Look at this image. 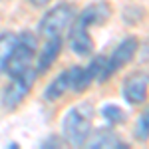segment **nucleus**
<instances>
[{
	"mask_svg": "<svg viewBox=\"0 0 149 149\" xmlns=\"http://www.w3.org/2000/svg\"><path fill=\"white\" fill-rule=\"evenodd\" d=\"M36 76H38V72L32 66L26 68L24 72H20V74H16V76H12V81L2 92V105L6 109H14L28 95V92L32 90V84L36 81Z\"/></svg>",
	"mask_w": 149,
	"mask_h": 149,
	"instance_id": "5",
	"label": "nucleus"
},
{
	"mask_svg": "<svg viewBox=\"0 0 149 149\" xmlns=\"http://www.w3.org/2000/svg\"><path fill=\"white\" fill-rule=\"evenodd\" d=\"M50 0H30V4L32 6H44V4H48Z\"/></svg>",
	"mask_w": 149,
	"mask_h": 149,
	"instance_id": "15",
	"label": "nucleus"
},
{
	"mask_svg": "<svg viewBox=\"0 0 149 149\" xmlns=\"http://www.w3.org/2000/svg\"><path fill=\"white\" fill-rule=\"evenodd\" d=\"M102 117L107 121V123H111V125H119V123L125 121V113H123V109L117 107L115 103H107V105H103V107H102Z\"/></svg>",
	"mask_w": 149,
	"mask_h": 149,
	"instance_id": "13",
	"label": "nucleus"
},
{
	"mask_svg": "<svg viewBox=\"0 0 149 149\" xmlns=\"http://www.w3.org/2000/svg\"><path fill=\"white\" fill-rule=\"evenodd\" d=\"M147 88H149V80L143 74H133L131 78H127L123 84V97L127 103L131 105H139L145 102L147 97Z\"/></svg>",
	"mask_w": 149,
	"mask_h": 149,
	"instance_id": "7",
	"label": "nucleus"
},
{
	"mask_svg": "<svg viewBox=\"0 0 149 149\" xmlns=\"http://www.w3.org/2000/svg\"><path fill=\"white\" fill-rule=\"evenodd\" d=\"M109 14H111V10H109L107 2H93L76 20H72L68 44L78 56H90L93 52V40L90 36V28L103 24L109 18Z\"/></svg>",
	"mask_w": 149,
	"mask_h": 149,
	"instance_id": "1",
	"label": "nucleus"
},
{
	"mask_svg": "<svg viewBox=\"0 0 149 149\" xmlns=\"http://www.w3.org/2000/svg\"><path fill=\"white\" fill-rule=\"evenodd\" d=\"M14 44H16V34H12V32L0 34V74L4 72L6 60H8V56H10Z\"/></svg>",
	"mask_w": 149,
	"mask_h": 149,
	"instance_id": "12",
	"label": "nucleus"
},
{
	"mask_svg": "<svg viewBox=\"0 0 149 149\" xmlns=\"http://www.w3.org/2000/svg\"><path fill=\"white\" fill-rule=\"evenodd\" d=\"M78 70H80V66H74V68L62 72L56 80L46 88L44 100H46V102H54L58 97H62L68 90H72V88H74V81H76V76H78Z\"/></svg>",
	"mask_w": 149,
	"mask_h": 149,
	"instance_id": "8",
	"label": "nucleus"
},
{
	"mask_svg": "<svg viewBox=\"0 0 149 149\" xmlns=\"http://www.w3.org/2000/svg\"><path fill=\"white\" fill-rule=\"evenodd\" d=\"M88 147L97 149V147H127V145L123 141H119L109 129H100V131L88 141Z\"/></svg>",
	"mask_w": 149,
	"mask_h": 149,
	"instance_id": "11",
	"label": "nucleus"
},
{
	"mask_svg": "<svg viewBox=\"0 0 149 149\" xmlns=\"http://www.w3.org/2000/svg\"><path fill=\"white\" fill-rule=\"evenodd\" d=\"M145 58H149V40L145 42Z\"/></svg>",
	"mask_w": 149,
	"mask_h": 149,
	"instance_id": "16",
	"label": "nucleus"
},
{
	"mask_svg": "<svg viewBox=\"0 0 149 149\" xmlns=\"http://www.w3.org/2000/svg\"><path fill=\"white\" fill-rule=\"evenodd\" d=\"M36 56V36L32 32H22L20 36H16V44L12 48L10 56L6 60L4 72L8 76H16L24 72L26 68H30V62Z\"/></svg>",
	"mask_w": 149,
	"mask_h": 149,
	"instance_id": "3",
	"label": "nucleus"
},
{
	"mask_svg": "<svg viewBox=\"0 0 149 149\" xmlns=\"http://www.w3.org/2000/svg\"><path fill=\"white\" fill-rule=\"evenodd\" d=\"M60 50H62V38H48V40H44V48H42V52L38 56V72H46L56 62Z\"/></svg>",
	"mask_w": 149,
	"mask_h": 149,
	"instance_id": "10",
	"label": "nucleus"
},
{
	"mask_svg": "<svg viewBox=\"0 0 149 149\" xmlns=\"http://www.w3.org/2000/svg\"><path fill=\"white\" fill-rule=\"evenodd\" d=\"M103 62H105V58H103V56L93 58L86 68L78 70V76H76V81H74V88H72V90H76V92H84L93 80H97V78H100V72H102V68H103Z\"/></svg>",
	"mask_w": 149,
	"mask_h": 149,
	"instance_id": "9",
	"label": "nucleus"
},
{
	"mask_svg": "<svg viewBox=\"0 0 149 149\" xmlns=\"http://www.w3.org/2000/svg\"><path fill=\"white\" fill-rule=\"evenodd\" d=\"M135 52H137V40H135V38H125V40L113 50L111 56L105 58L103 68H102V72H100V78H97V80L105 81L107 78H111L115 72H119L131 58L135 56Z\"/></svg>",
	"mask_w": 149,
	"mask_h": 149,
	"instance_id": "6",
	"label": "nucleus"
},
{
	"mask_svg": "<svg viewBox=\"0 0 149 149\" xmlns=\"http://www.w3.org/2000/svg\"><path fill=\"white\" fill-rule=\"evenodd\" d=\"M135 139L137 141H147L149 139V107L137 117V123H135Z\"/></svg>",
	"mask_w": 149,
	"mask_h": 149,
	"instance_id": "14",
	"label": "nucleus"
},
{
	"mask_svg": "<svg viewBox=\"0 0 149 149\" xmlns=\"http://www.w3.org/2000/svg\"><path fill=\"white\" fill-rule=\"evenodd\" d=\"M74 20V8L70 4H58L52 10H48L44 14V18L40 20V26H38V34L42 36L44 40L48 38H62L66 28Z\"/></svg>",
	"mask_w": 149,
	"mask_h": 149,
	"instance_id": "4",
	"label": "nucleus"
},
{
	"mask_svg": "<svg viewBox=\"0 0 149 149\" xmlns=\"http://www.w3.org/2000/svg\"><path fill=\"white\" fill-rule=\"evenodd\" d=\"M92 119H93V107L90 103H80V105L72 107L62 121L64 137L72 145H84L88 141V137L92 135Z\"/></svg>",
	"mask_w": 149,
	"mask_h": 149,
	"instance_id": "2",
	"label": "nucleus"
}]
</instances>
